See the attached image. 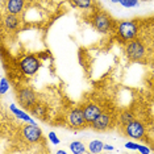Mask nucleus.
<instances>
[{"label":"nucleus","mask_w":154,"mask_h":154,"mask_svg":"<svg viewBox=\"0 0 154 154\" xmlns=\"http://www.w3.org/2000/svg\"><path fill=\"white\" fill-rule=\"evenodd\" d=\"M17 100H19L20 106L24 107L25 109H32V107L37 103V95L36 92L30 88V87H20L17 90Z\"/></svg>","instance_id":"obj_6"},{"label":"nucleus","mask_w":154,"mask_h":154,"mask_svg":"<svg viewBox=\"0 0 154 154\" xmlns=\"http://www.w3.org/2000/svg\"><path fill=\"white\" fill-rule=\"evenodd\" d=\"M70 152L72 154H85L87 149L82 141H72L70 143Z\"/></svg>","instance_id":"obj_17"},{"label":"nucleus","mask_w":154,"mask_h":154,"mask_svg":"<svg viewBox=\"0 0 154 154\" xmlns=\"http://www.w3.org/2000/svg\"><path fill=\"white\" fill-rule=\"evenodd\" d=\"M91 127L94 131L97 132H107L112 127V116L108 112L101 111V113L97 116L95 120L91 122Z\"/></svg>","instance_id":"obj_9"},{"label":"nucleus","mask_w":154,"mask_h":154,"mask_svg":"<svg viewBox=\"0 0 154 154\" xmlns=\"http://www.w3.org/2000/svg\"><path fill=\"white\" fill-rule=\"evenodd\" d=\"M9 111H11V113H13L15 116L19 119L20 121H24V122H30V124H36V121L32 119V116H30L29 113H26L25 111L20 109L19 107L16 106V104H11L9 106Z\"/></svg>","instance_id":"obj_13"},{"label":"nucleus","mask_w":154,"mask_h":154,"mask_svg":"<svg viewBox=\"0 0 154 154\" xmlns=\"http://www.w3.org/2000/svg\"><path fill=\"white\" fill-rule=\"evenodd\" d=\"M66 120H67L69 127H71L74 129L85 128L86 124H87L85 113H83V108H72V109L67 113Z\"/></svg>","instance_id":"obj_7"},{"label":"nucleus","mask_w":154,"mask_h":154,"mask_svg":"<svg viewBox=\"0 0 154 154\" xmlns=\"http://www.w3.org/2000/svg\"><path fill=\"white\" fill-rule=\"evenodd\" d=\"M20 17L19 15H11V13H5L3 17V26L8 32H16L20 28Z\"/></svg>","instance_id":"obj_12"},{"label":"nucleus","mask_w":154,"mask_h":154,"mask_svg":"<svg viewBox=\"0 0 154 154\" xmlns=\"http://www.w3.org/2000/svg\"><path fill=\"white\" fill-rule=\"evenodd\" d=\"M124 50H125L127 58L131 59L133 62L141 61V59H143L146 55V46L138 37L134 38V40L128 41V42L125 44Z\"/></svg>","instance_id":"obj_2"},{"label":"nucleus","mask_w":154,"mask_h":154,"mask_svg":"<svg viewBox=\"0 0 154 154\" xmlns=\"http://www.w3.org/2000/svg\"><path fill=\"white\" fill-rule=\"evenodd\" d=\"M58 154H67V152H66V150H63V149H61V150H58L57 152Z\"/></svg>","instance_id":"obj_25"},{"label":"nucleus","mask_w":154,"mask_h":154,"mask_svg":"<svg viewBox=\"0 0 154 154\" xmlns=\"http://www.w3.org/2000/svg\"><path fill=\"white\" fill-rule=\"evenodd\" d=\"M91 23H92L94 28L97 30L99 33L108 34L109 32L113 30V21H112V17L104 11H96L92 13L91 17Z\"/></svg>","instance_id":"obj_1"},{"label":"nucleus","mask_w":154,"mask_h":154,"mask_svg":"<svg viewBox=\"0 0 154 154\" xmlns=\"http://www.w3.org/2000/svg\"><path fill=\"white\" fill-rule=\"evenodd\" d=\"M9 87H11V85H9L8 79H7L5 76H3L2 80H0V94H2V95L7 94L9 91Z\"/></svg>","instance_id":"obj_19"},{"label":"nucleus","mask_w":154,"mask_h":154,"mask_svg":"<svg viewBox=\"0 0 154 154\" xmlns=\"http://www.w3.org/2000/svg\"><path fill=\"white\" fill-rule=\"evenodd\" d=\"M5 12L11 15H21L25 9V0H5Z\"/></svg>","instance_id":"obj_10"},{"label":"nucleus","mask_w":154,"mask_h":154,"mask_svg":"<svg viewBox=\"0 0 154 154\" xmlns=\"http://www.w3.org/2000/svg\"><path fill=\"white\" fill-rule=\"evenodd\" d=\"M138 146H140V143L136 142V140L134 141H127L125 142V148L129 149V150H138Z\"/></svg>","instance_id":"obj_22"},{"label":"nucleus","mask_w":154,"mask_h":154,"mask_svg":"<svg viewBox=\"0 0 154 154\" xmlns=\"http://www.w3.org/2000/svg\"><path fill=\"white\" fill-rule=\"evenodd\" d=\"M30 113L33 115L34 117H38V119H44L48 113V107L45 103H41V101H37L36 104L32 107L30 109Z\"/></svg>","instance_id":"obj_14"},{"label":"nucleus","mask_w":154,"mask_h":154,"mask_svg":"<svg viewBox=\"0 0 154 154\" xmlns=\"http://www.w3.org/2000/svg\"><path fill=\"white\" fill-rule=\"evenodd\" d=\"M72 5L82 11H92L95 5V0H71Z\"/></svg>","instance_id":"obj_15"},{"label":"nucleus","mask_w":154,"mask_h":154,"mask_svg":"<svg viewBox=\"0 0 154 154\" xmlns=\"http://www.w3.org/2000/svg\"><path fill=\"white\" fill-rule=\"evenodd\" d=\"M104 150V142L100 141V140H92L88 143V152L92 154H97L101 153Z\"/></svg>","instance_id":"obj_16"},{"label":"nucleus","mask_w":154,"mask_h":154,"mask_svg":"<svg viewBox=\"0 0 154 154\" xmlns=\"http://www.w3.org/2000/svg\"><path fill=\"white\" fill-rule=\"evenodd\" d=\"M124 132H125V134H127L128 137H131L132 140H141V138H143V136H145V127H143V124L141 121L134 119L133 121H131L129 124L125 125Z\"/></svg>","instance_id":"obj_8"},{"label":"nucleus","mask_w":154,"mask_h":154,"mask_svg":"<svg viewBox=\"0 0 154 154\" xmlns=\"http://www.w3.org/2000/svg\"><path fill=\"white\" fill-rule=\"evenodd\" d=\"M117 36L124 41H131L138 37L140 26L136 21H120L116 26Z\"/></svg>","instance_id":"obj_3"},{"label":"nucleus","mask_w":154,"mask_h":154,"mask_svg":"<svg viewBox=\"0 0 154 154\" xmlns=\"http://www.w3.org/2000/svg\"><path fill=\"white\" fill-rule=\"evenodd\" d=\"M20 134H21L24 141L28 143H38L42 141V138H44L42 129L38 128L37 124H30V122L23 125Z\"/></svg>","instance_id":"obj_5"},{"label":"nucleus","mask_w":154,"mask_h":154,"mask_svg":"<svg viewBox=\"0 0 154 154\" xmlns=\"http://www.w3.org/2000/svg\"><path fill=\"white\" fill-rule=\"evenodd\" d=\"M134 113H132L131 111H122L120 115H119V122H120L121 125H127V124H129L131 121H133L134 120Z\"/></svg>","instance_id":"obj_18"},{"label":"nucleus","mask_w":154,"mask_h":154,"mask_svg":"<svg viewBox=\"0 0 154 154\" xmlns=\"http://www.w3.org/2000/svg\"><path fill=\"white\" fill-rule=\"evenodd\" d=\"M111 3H113V4H120V0H109Z\"/></svg>","instance_id":"obj_26"},{"label":"nucleus","mask_w":154,"mask_h":154,"mask_svg":"<svg viewBox=\"0 0 154 154\" xmlns=\"http://www.w3.org/2000/svg\"><path fill=\"white\" fill-rule=\"evenodd\" d=\"M48 138H49V141L53 143V145H59V142H61V140L58 138V136H57V133H55V132H50V133H49Z\"/></svg>","instance_id":"obj_21"},{"label":"nucleus","mask_w":154,"mask_h":154,"mask_svg":"<svg viewBox=\"0 0 154 154\" xmlns=\"http://www.w3.org/2000/svg\"><path fill=\"white\" fill-rule=\"evenodd\" d=\"M20 70L24 75L26 76H33L37 74V71L41 67V61L38 59L37 55L34 54H26L20 59L19 62Z\"/></svg>","instance_id":"obj_4"},{"label":"nucleus","mask_w":154,"mask_h":154,"mask_svg":"<svg viewBox=\"0 0 154 154\" xmlns=\"http://www.w3.org/2000/svg\"><path fill=\"white\" fill-rule=\"evenodd\" d=\"M104 150H107V152H112V150H115V148L109 143H104Z\"/></svg>","instance_id":"obj_24"},{"label":"nucleus","mask_w":154,"mask_h":154,"mask_svg":"<svg viewBox=\"0 0 154 154\" xmlns=\"http://www.w3.org/2000/svg\"><path fill=\"white\" fill-rule=\"evenodd\" d=\"M120 4L124 8H134L140 4V0H120Z\"/></svg>","instance_id":"obj_20"},{"label":"nucleus","mask_w":154,"mask_h":154,"mask_svg":"<svg viewBox=\"0 0 154 154\" xmlns=\"http://www.w3.org/2000/svg\"><path fill=\"white\" fill-rule=\"evenodd\" d=\"M83 113H85L87 124H91L95 119L101 113V108L97 106L96 103H87L83 107Z\"/></svg>","instance_id":"obj_11"},{"label":"nucleus","mask_w":154,"mask_h":154,"mask_svg":"<svg viewBox=\"0 0 154 154\" xmlns=\"http://www.w3.org/2000/svg\"><path fill=\"white\" fill-rule=\"evenodd\" d=\"M137 152H138V153H142V154H150V153H152V150H150L146 145H140Z\"/></svg>","instance_id":"obj_23"}]
</instances>
